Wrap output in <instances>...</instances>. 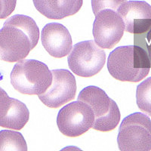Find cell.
Here are the masks:
<instances>
[{"instance_id":"cell-1","label":"cell","mask_w":151,"mask_h":151,"mask_svg":"<svg viewBox=\"0 0 151 151\" xmlns=\"http://www.w3.org/2000/svg\"><path fill=\"white\" fill-rule=\"evenodd\" d=\"M40 29L32 17L16 14L0 29V59L9 63L24 60L37 45Z\"/></svg>"},{"instance_id":"cell-2","label":"cell","mask_w":151,"mask_h":151,"mask_svg":"<svg viewBox=\"0 0 151 151\" xmlns=\"http://www.w3.org/2000/svg\"><path fill=\"white\" fill-rule=\"evenodd\" d=\"M150 67L147 52L138 45L118 47L110 52L107 59L109 73L121 82H140L148 75Z\"/></svg>"},{"instance_id":"cell-3","label":"cell","mask_w":151,"mask_h":151,"mask_svg":"<svg viewBox=\"0 0 151 151\" xmlns=\"http://www.w3.org/2000/svg\"><path fill=\"white\" fill-rule=\"evenodd\" d=\"M14 89L23 94L40 95L45 92L52 82V73L48 66L37 60H19L10 75Z\"/></svg>"},{"instance_id":"cell-4","label":"cell","mask_w":151,"mask_h":151,"mask_svg":"<svg viewBox=\"0 0 151 151\" xmlns=\"http://www.w3.org/2000/svg\"><path fill=\"white\" fill-rule=\"evenodd\" d=\"M78 100L87 104L94 116L91 129L107 132L114 130L120 121V110L113 99L97 86L84 88L79 93Z\"/></svg>"},{"instance_id":"cell-5","label":"cell","mask_w":151,"mask_h":151,"mask_svg":"<svg viewBox=\"0 0 151 151\" xmlns=\"http://www.w3.org/2000/svg\"><path fill=\"white\" fill-rule=\"evenodd\" d=\"M117 143L121 151L151 150L150 119L141 113L125 117L119 126Z\"/></svg>"},{"instance_id":"cell-6","label":"cell","mask_w":151,"mask_h":151,"mask_svg":"<svg viewBox=\"0 0 151 151\" xmlns=\"http://www.w3.org/2000/svg\"><path fill=\"white\" fill-rule=\"evenodd\" d=\"M67 61L73 73L88 78L97 75L101 70L106 62V54L94 41L88 40L74 45Z\"/></svg>"},{"instance_id":"cell-7","label":"cell","mask_w":151,"mask_h":151,"mask_svg":"<svg viewBox=\"0 0 151 151\" xmlns=\"http://www.w3.org/2000/svg\"><path fill=\"white\" fill-rule=\"evenodd\" d=\"M94 120V116L91 107L78 100L60 109L57 117V125L64 135L76 137L89 130Z\"/></svg>"},{"instance_id":"cell-8","label":"cell","mask_w":151,"mask_h":151,"mask_svg":"<svg viewBox=\"0 0 151 151\" xmlns=\"http://www.w3.org/2000/svg\"><path fill=\"white\" fill-rule=\"evenodd\" d=\"M125 24L122 17L113 10H103L95 15L92 33L94 42L101 48L111 49L122 39Z\"/></svg>"},{"instance_id":"cell-9","label":"cell","mask_w":151,"mask_h":151,"mask_svg":"<svg viewBox=\"0 0 151 151\" xmlns=\"http://www.w3.org/2000/svg\"><path fill=\"white\" fill-rule=\"evenodd\" d=\"M52 73V84L45 92L38 96L45 106L56 109L75 98L77 86L74 76L67 70H54Z\"/></svg>"},{"instance_id":"cell-10","label":"cell","mask_w":151,"mask_h":151,"mask_svg":"<svg viewBox=\"0 0 151 151\" xmlns=\"http://www.w3.org/2000/svg\"><path fill=\"white\" fill-rule=\"evenodd\" d=\"M125 24V30L143 34L151 27V6L145 1H126L117 11Z\"/></svg>"},{"instance_id":"cell-11","label":"cell","mask_w":151,"mask_h":151,"mask_svg":"<svg viewBox=\"0 0 151 151\" xmlns=\"http://www.w3.org/2000/svg\"><path fill=\"white\" fill-rule=\"evenodd\" d=\"M41 41L46 52L56 58L67 56L73 48L70 33L65 26L58 23H49L43 27Z\"/></svg>"},{"instance_id":"cell-12","label":"cell","mask_w":151,"mask_h":151,"mask_svg":"<svg viewBox=\"0 0 151 151\" xmlns=\"http://www.w3.org/2000/svg\"><path fill=\"white\" fill-rule=\"evenodd\" d=\"M33 2L40 14L53 20L74 15L83 4V0H33Z\"/></svg>"},{"instance_id":"cell-13","label":"cell","mask_w":151,"mask_h":151,"mask_svg":"<svg viewBox=\"0 0 151 151\" xmlns=\"http://www.w3.org/2000/svg\"><path fill=\"white\" fill-rule=\"evenodd\" d=\"M5 150H27L26 141L21 133L12 129L0 132V151Z\"/></svg>"},{"instance_id":"cell-14","label":"cell","mask_w":151,"mask_h":151,"mask_svg":"<svg viewBox=\"0 0 151 151\" xmlns=\"http://www.w3.org/2000/svg\"><path fill=\"white\" fill-rule=\"evenodd\" d=\"M136 102L141 111L151 116V77L147 78L137 86Z\"/></svg>"},{"instance_id":"cell-15","label":"cell","mask_w":151,"mask_h":151,"mask_svg":"<svg viewBox=\"0 0 151 151\" xmlns=\"http://www.w3.org/2000/svg\"><path fill=\"white\" fill-rule=\"evenodd\" d=\"M127 0H91L93 13L96 15L98 12L103 10L118 11L121 5Z\"/></svg>"},{"instance_id":"cell-16","label":"cell","mask_w":151,"mask_h":151,"mask_svg":"<svg viewBox=\"0 0 151 151\" xmlns=\"http://www.w3.org/2000/svg\"><path fill=\"white\" fill-rule=\"evenodd\" d=\"M17 5V0H0V19H5L12 14Z\"/></svg>"},{"instance_id":"cell-17","label":"cell","mask_w":151,"mask_h":151,"mask_svg":"<svg viewBox=\"0 0 151 151\" xmlns=\"http://www.w3.org/2000/svg\"><path fill=\"white\" fill-rule=\"evenodd\" d=\"M147 49L148 52H149L150 56L151 57V27L150 29L149 32L147 33Z\"/></svg>"}]
</instances>
